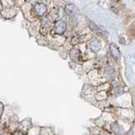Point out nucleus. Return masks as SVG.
<instances>
[{
  "label": "nucleus",
  "mask_w": 135,
  "mask_h": 135,
  "mask_svg": "<svg viewBox=\"0 0 135 135\" xmlns=\"http://www.w3.org/2000/svg\"><path fill=\"white\" fill-rule=\"evenodd\" d=\"M33 11L36 15L43 16L46 14L47 12V5L43 3H36L34 7H33Z\"/></svg>",
  "instance_id": "obj_1"
},
{
  "label": "nucleus",
  "mask_w": 135,
  "mask_h": 135,
  "mask_svg": "<svg viewBox=\"0 0 135 135\" xmlns=\"http://www.w3.org/2000/svg\"><path fill=\"white\" fill-rule=\"evenodd\" d=\"M66 24L63 21H58L55 22L54 26V32L56 34L61 35L66 32Z\"/></svg>",
  "instance_id": "obj_2"
},
{
  "label": "nucleus",
  "mask_w": 135,
  "mask_h": 135,
  "mask_svg": "<svg viewBox=\"0 0 135 135\" xmlns=\"http://www.w3.org/2000/svg\"><path fill=\"white\" fill-rule=\"evenodd\" d=\"M110 54L113 57L115 58V59H120L121 58V51H120L119 48L117 44H115V43H110Z\"/></svg>",
  "instance_id": "obj_3"
},
{
  "label": "nucleus",
  "mask_w": 135,
  "mask_h": 135,
  "mask_svg": "<svg viewBox=\"0 0 135 135\" xmlns=\"http://www.w3.org/2000/svg\"><path fill=\"white\" fill-rule=\"evenodd\" d=\"M89 48H90V49L92 50L93 52L97 53L100 51L101 46H100V42H99L96 38H93V39L91 40L90 43H89Z\"/></svg>",
  "instance_id": "obj_4"
},
{
  "label": "nucleus",
  "mask_w": 135,
  "mask_h": 135,
  "mask_svg": "<svg viewBox=\"0 0 135 135\" xmlns=\"http://www.w3.org/2000/svg\"><path fill=\"white\" fill-rule=\"evenodd\" d=\"M66 12L69 16H74L78 12V9L74 4H68L66 5Z\"/></svg>",
  "instance_id": "obj_5"
},
{
  "label": "nucleus",
  "mask_w": 135,
  "mask_h": 135,
  "mask_svg": "<svg viewBox=\"0 0 135 135\" xmlns=\"http://www.w3.org/2000/svg\"><path fill=\"white\" fill-rule=\"evenodd\" d=\"M87 21H88V27L91 29V31H93V32H94L96 33H98V34H103V31L101 30V29L99 27V26L96 25V24L93 22V21L88 20V19Z\"/></svg>",
  "instance_id": "obj_6"
},
{
  "label": "nucleus",
  "mask_w": 135,
  "mask_h": 135,
  "mask_svg": "<svg viewBox=\"0 0 135 135\" xmlns=\"http://www.w3.org/2000/svg\"><path fill=\"white\" fill-rule=\"evenodd\" d=\"M80 56V51L78 49H73L70 52V57L73 61H76Z\"/></svg>",
  "instance_id": "obj_7"
},
{
  "label": "nucleus",
  "mask_w": 135,
  "mask_h": 135,
  "mask_svg": "<svg viewBox=\"0 0 135 135\" xmlns=\"http://www.w3.org/2000/svg\"><path fill=\"white\" fill-rule=\"evenodd\" d=\"M128 34L132 37H135V22L132 24L128 29Z\"/></svg>",
  "instance_id": "obj_8"
},
{
  "label": "nucleus",
  "mask_w": 135,
  "mask_h": 135,
  "mask_svg": "<svg viewBox=\"0 0 135 135\" xmlns=\"http://www.w3.org/2000/svg\"><path fill=\"white\" fill-rule=\"evenodd\" d=\"M126 135H133V130L131 129L128 132H127V133Z\"/></svg>",
  "instance_id": "obj_9"
},
{
  "label": "nucleus",
  "mask_w": 135,
  "mask_h": 135,
  "mask_svg": "<svg viewBox=\"0 0 135 135\" xmlns=\"http://www.w3.org/2000/svg\"><path fill=\"white\" fill-rule=\"evenodd\" d=\"M0 105H1V114H2V113H3V108H4L3 107V104L1 103V104H0Z\"/></svg>",
  "instance_id": "obj_10"
},
{
  "label": "nucleus",
  "mask_w": 135,
  "mask_h": 135,
  "mask_svg": "<svg viewBox=\"0 0 135 135\" xmlns=\"http://www.w3.org/2000/svg\"><path fill=\"white\" fill-rule=\"evenodd\" d=\"M16 135H22V134H21V132H19V133H17V134H16Z\"/></svg>",
  "instance_id": "obj_11"
},
{
  "label": "nucleus",
  "mask_w": 135,
  "mask_h": 135,
  "mask_svg": "<svg viewBox=\"0 0 135 135\" xmlns=\"http://www.w3.org/2000/svg\"><path fill=\"white\" fill-rule=\"evenodd\" d=\"M2 135H3V134H2Z\"/></svg>",
  "instance_id": "obj_12"
}]
</instances>
